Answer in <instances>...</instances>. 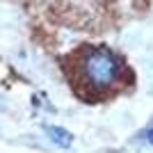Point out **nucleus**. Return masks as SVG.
I'll return each mask as SVG.
<instances>
[{"instance_id": "nucleus-1", "label": "nucleus", "mask_w": 153, "mask_h": 153, "mask_svg": "<svg viewBox=\"0 0 153 153\" xmlns=\"http://www.w3.org/2000/svg\"><path fill=\"white\" fill-rule=\"evenodd\" d=\"M76 80L80 87L89 94H108L121 87L128 80V71L123 66L121 57L103 46H87L80 53H76Z\"/></svg>"}, {"instance_id": "nucleus-2", "label": "nucleus", "mask_w": 153, "mask_h": 153, "mask_svg": "<svg viewBox=\"0 0 153 153\" xmlns=\"http://www.w3.org/2000/svg\"><path fill=\"white\" fill-rule=\"evenodd\" d=\"M46 133H48L51 142H55V144L62 146V149H69L71 144H73V135H71L69 130H64V128H46Z\"/></svg>"}, {"instance_id": "nucleus-3", "label": "nucleus", "mask_w": 153, "mask_h": 153, "mask_svg": "<svg viewBox=\"0 0 153 153\" xmlns=\"http://www.w3.org/2000/svg\"><path fill=\"white\" fill-rule=\"evenodd\" d=\"M146 140H149V142H151V144H153V128H151V130H149V133H146Z\"/></svg>"}]
</instances>
